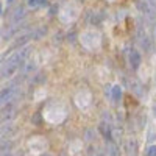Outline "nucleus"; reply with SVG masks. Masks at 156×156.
Returning a JSON list of instances; mask_svg holds the SVG:
<instances>
[{
    "label": "nucleus",
    "mask_w": 156,
    "mask_h": 156,
    "mask_svg": "<svg viewBox=\"0 0 156 156\" xmlns=\"http://www.w3.org/2000/svg\"><path fill=\"white\" fill-rule=\"evenodd\" d=\"M9 148H11V142H6V140L3 142L2 145H0V151H2V153H6Z\"/></svg>",
    "instance_id": "12"
},
{
    "label": "nucleus",
    "mask_w": 156,
    "mask_h": 156,
    "mask_svg": "<svg viewBox=\"0 0 156 156\" xmlns=\"http://www.w3.org/2000/svg\"><path fill=\"white\" fill-rule=\"evenodd\" d=\"M17 95V90L16 87H5L0 90V106L3 105H8V103H11L12 100H14V97Z\"/></svg>",
    "instance_id": "6"
},
{
    "label": "nucleus",
    "mask_w": 156,
    "mask_h": 156,
    "mask_svg": "<svg viewBox=\"0 0 156 156\" xmlns=\"http://www.w3.org/2000/svg\"><path fill=\"white\" fill-rule=\"evenodd\" d=\"M28 5L31 8H36L39 5H45V0H28Z\"/></svg>",
    "instance_id": "11"
},
{
    "label": "nucleus",
    "mask_w": 156,
    "mask_h": 156,
    "mask_svg": "<svg viewBox=\"0 0 156 156\" xmlns=\"http://www.w3.org/2000/svg\"><path fill=\"white\" fill-rule=\"evenodd\" d=\"M31 50L33 48L30 45H25L20 50L14 51V53L2 64V67H0V80H5V78H9V76L14 75L25 64V61H27V58L31 53Z\"/></svg>",
    "instance_id": "1"
},
{
    "label": "nucleus",
    "mask_w": 156,
    "mask_h": 156,
    "mask_svg": "<svg viewBox=\"0 0 156 156\" xmlns=\"http://www.w3.org/2000/svg\"><path fill=\"white\" fill-rule=\"evenodd\" d=\"M81 42L84 47L90 48V50H94L100 45V34L94 30H87L81 34Z\"/></svg>",
    "instance_id": "3"
},
{
    "label": "nucleus",
    "mask_w": 156,
    "mask_h": 156,
    "mask_svg": "<svg viewBox=\"0 0 156 156\" xmlns=\"http://www.w3.org/2000/svg\"><path fill=\"white\" fill-rule=\"evenodd\" d=\"M0 14H2V3H0Z\"/></svg>",
    "instance_id": "15"
},
{
    "label": "nucleus",
    "mask_w": 156,
    "mask_h": 156,
    "mask_svg": "<svg viewBox=\"0 0 156 156\" xmlns=\"http://www.w3.org/2000/svg\"><path fill=\"white\" fill-rule=\"evenodd\" d=\"M111 97H112V101H114V103H117V101L120 100V97H122V89H120L119 84H115V86L112 87V94H111Z\"/></svg>",
    "instance_id": "10"
},
{
    "label": "nucleus",
    "mask_w": 156,
    "mask_h": 156,
    "mask_svg": "<svg viewBox=\"0 0 156 156\" xmlns=\"http://www.w3.org/2000/svg\"><path fill=\"white\" fill-rule=\"evenodd\" d=\"M126 148H128V156H136L137 154V144H136L134 139H129L128 140Z\"/></svg>",
    "instance_id": "9"
},
{
    "label": "nucleus",
    "mask_w": 156,
    "mask_h": 156,
    "mask_svg": "<svg viewBox=\"0 0 156 156\" xmlns=\"http://www.w3.org/2000/svg\"><path fill=\"white\" fill-rule=\"evenodd\" d=\"M78 12H80V6H78V3L75 2H69L64 5L62 8V12H61V19L64 22H72L78 17Z\"/></svg>",
    "instance_id": "4"
},
{
    "label": "nucleus",
    "mask_w": 156,
    "mask_h": 156,
    "mask_svg": "<svg viewBox=\"0 0 156 156\" xmlns=\"http://www.w3.org/2000/svg\"><path fill=\"white\" fill-rule=\"evenodd\" d=\"M3 156H11V154L9 153H3Z\"/></svg>",
    "instance_id": "14"
},
{
    "label": "nucleus",
    "mask_w": 156,
    "mask_h": 156,
    "mask_svg": "<svg viewBox=\"0 0 156 156\" xmlns=\"http://www.w3.org/2000/svg\"><path fill=\"white\" fill-rule=\"evenodd\" d=\"M137 9L144 16L145 22H148L150 25L156 23V8L153 5H150L147 0H137Z\"/></svg>",
    "instance_id": "2"
},
{
    "label": "nucleus",
    "mask_w": 156,
    "mask_h": 156,
    "mask_svg": "<svg viewBox=\"0 0 156 156\" xmlns=\"http://www.w3.org/2000/svg\"><path fill=\"white\" fill-rule=\"evenodd\" d=\"M100 131H101V134L105 136V139H111L112 137V133H111V120H108V122H105L103 120L101 123H100Z\"/></svg>",
    "instance_id": "8"
},
{
    "label": "nucleus",
    "mask_w": 156,
    "mask_h": 156,
    "mask_svg": "<svg viewBox=\"0 0 156 156\" xmlns=\"http://www.w3.org/2000/svg\"><path fill=\"white\" fill-rule=\"evenodd\" d=\"M44 156H48V154H44Z\"/></svg>",
    "instance_id": "16"
},
{
    "label": "nucleus",
    "mask_w": 156,
    "mask_h": 156,
    "mask_svg": "<svg viewBox=\"0 0 156 156\" xmlns=\"http://www.w3.org/2000/svg\"><path fill=\"white\" fill-rule=\"evenodd\" d=\"M128 59H129V66H131V69H139L140 66V55H139V51L131 48L129 50V53H128Z\"/></svg>",
    "instance_id": "7"
},
{
    "label": "nucleus",
    "mask_w": 156,
    "mask_h": 156,
    "mask_svg": "<svg viewBox=\"0 0 156 156\" xmlns=\"http://www.w3.org/2000/svg\"><path fill=\"white\" fill-rule=\"evenodd\" d=\"M147 156H156V145H151L147 150Z\"/></svg>",
    "instance_id": "13"
},
{
    "label": "nucleus",
    "mask_w": 156,
    "mask_h": 156,
    "mask_svg": "<svg viewBox=\"0 0 156 156\" xmlns=\"http://www.w3.org/2000/svg\"><path fill=\"white\" fill-rule=\"evenodd\" d=\"M137 41H139L140 47H144V50L151 51V48H153V41H151V37L148 36L147 30L142 27V23L137 25Z\"/></svg>",
    "instance_id": "5"
}]
</instances>
